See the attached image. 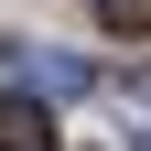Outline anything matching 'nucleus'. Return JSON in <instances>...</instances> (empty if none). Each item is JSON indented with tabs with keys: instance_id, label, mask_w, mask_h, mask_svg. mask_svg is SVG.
I'll list each match as a JSON object with an SVG mask.
<instances>
[{
	"instance_id": "nucleus-1",
	"label": "nucleus",
	"mask_w": 151,
	"mask_h": 151,
	"mask_svg": "<svg viewBox=\"0 0 151 151\" xmlns=\"http://www.w3.org/2000/svg\"><path fill=\"white\" fill-rule=\"evenodd\" d=\"M86 86H97L86 54H43V43H22V97H86Z\"/></svg>"
},
{
	"instance_id": "nucleus-2",
	"label": "nucleus",
	"mask_w": 151,
	"mask_h": 151,
	"mask_svg": "<svg viewBox=\"0 0 151 151\" xmlns=\"http://www.w3.org/2000/svg\"><path fill=\"white\" fill-rule=\"evenodd\" d=\"M0 151H54V108L11 86V97H0Z\"/></svg>"
},
{
	"instance_id": "nucleus-3",
	"label": "nucleus",
	"mask_w": 151,
	"mask_h": 151,
	"mask_svg": "<svg viewBox=\"0 0 151 151\" xmlns=\"http://www.w3.org/2000/svg\"><path fill=\"white\" fill-rule=\"evenodd\" d=\"M97 22L108 32H151V0H97Z\"/></svg>"
},
{
	"instance_id": "nucleus-4",
	"label": "nucleus",
	"mask_w": 151,
	"mask_h": 151,
	"mask_svg": "<svg viewBox=\"0 0 151 151\" xmlns=\"http://www.w3.org/2000/svg\"><path fill=\"white\" fill-rule=\"evenodd\" d=\"M119 97H129V119L151 129V65H129V76H119Z\"/></svg>"
},
{
	"instance_id": "nucleus-5",
	"label": "nucleus",
	"mask_w": 151,
	"mask_h": 151,
	"mask_svg": "<svg viewBox=\"0 0 151 151\" xmlns=\"http://www.w3.org/2000/svg\"><path fill=\"white\" fill-rule=\"evenodd\" d=\"M129 151H151V129H129Z\"/></svg>"
}]
</instances>
